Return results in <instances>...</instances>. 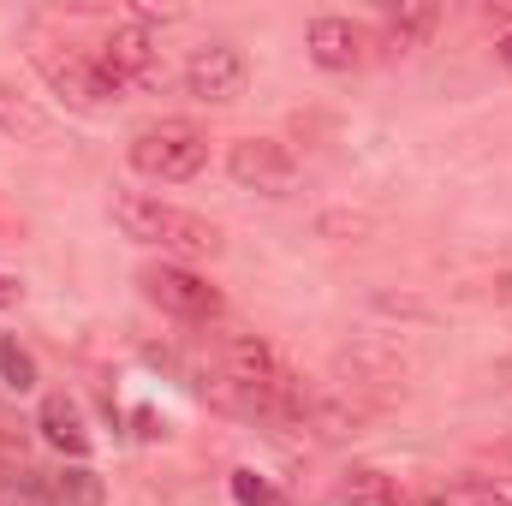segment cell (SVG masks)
Returning a JSON list of instances; mask_svg holds the SVG:
<instances>
[{
	"label": "cell",
	"instance_id": "cell-1",
	"mask_svg": "<svg viewBox=\"0 0 512 506\" xmlns=\"http://www.w3.org/2000/svg\"><path fill=\"white\" fill-rule=\"evenodd\" d=\"M114 227L126 239L149 245V251H167V256H221L227 251V239H221V227L209 215L179 209V203H167L155 191H120L114 197Z\"/></svg>",
	"mask_w": 512,
	"mask_h": 506
},
{
	"label": "cell",
	"instance_id": "cell-2",
	"mask_svg": "<svg viewBox=\"0 0 512 506\" xmlns=\"http://www.w3.org/2000/svg\"><path fill=\"white\" fill-rule=\"evenodd\" d=\"M30 66L42 72V84L78 108V114H102L108 102H120V90L102 78L96 66V48H78V42H60V36H30Z\"/></svg>",
	"mask_w": 512,
	"mask_h": 506
},
{
	"label": "cell",
	"instance_id": "cell-3",
	"mask_svg": "<svg viewBox=\"0 0 512 506\" xmlns=\"http://www.w3.org/2000/svg\"><path fill=\"white\" fill-rule=\"evenodd\" d=\"M126 155H131V167H137L143 179L179 185V179L203 173V161H209V131L191 126V120H155V126L131 131Z\"/></svg>",
	"mask_w": 512,
	"mask_h": 506
},
{
	"label": "cell",
	"instance_id": "cell-4",
	"mask_svg": "<svg viewBox=\"0 0 512 506\" xmlns=\"http://www.w3.org/2000/svg\"><path fill=\"white\" fill-rule=\"evenodd\" d=\"M137 292H143L161 316H173V322H215V316L227 310L221 286H209V280L191 274L185 262H143V268H137Z\"/></svg>",
	"mask_w": 512,
	"mask_h": 506
},
{
	"label": "cell",
	"instance_id": "cell-5",
	"mask_svg": "<svg viewBox=\"0 0 512 506\" xmlns=\"http://www.w3.org/2000/svg\"><path fill=\"white\" fill-rule=\"evenodd\" d=\"M96 66H102V78H108L120 96H137V90H155V84H161V48H155V36H149L143 24L108 30V42L96 48Z\"/></svg>",
	"mask_w": 512,
	"mask_h": 506
},
{
	"label": "cell",
	"instance_id": "cell-6",
	"mask_svg": "<svg viewBox=\"0 0 512 506\" xmlns=\"http://www.w3.org/2000/svg\"><path fill=\"white\" fill-rule=\"evenodd\" d=\"M227 173L233 185L245 191H262V197H286L298 185V155L280 143V137H239L227 149Z\"/></svg>",
	"mask_w": 512,
	"mask_h": 506
},
{
	"label": "cell",
	"instance_id": "cell-7",
	"mask_svg": "<svg viewBox=\"0 0 512 506\" xmlns=\"http://www.w3.org/2000/svg\"><path fill=\"white\" fill-rule=\"evenodd\" d=\"M304 48H310V60H316L322 72H364V66L376 60V36H370L364 24L340 18V12H322V18H310V30H304Z\"/></svg>",
	"mask_w": 512,
	"mask_h": 506
},
{
	"label": "cell",
	"instance_id": "cell-8",
	"mask_svg": "<svg viewBox=\"0 0 512 506\" xmlns=\"http://www.w3.org/2000/svg\"><path fill=\"white\" fill-rule=\"evenodd\" d=\"M245 78H251V66H245V54H239L233 42H209V48H197V54L185 60V90H191L197 102H209V108L239 102V96H245Z\"/></svg>",
	"mask_w": 512,
	"mask_h": 506
},
{
	"label": "cell",
	"instance_id": "cell-9",
	"mask_svg": "<svg viewBox=\"0 0 512 506\" xmlns=\"http://www.w3.org/2000/svg\"><path fill=\"white\" fill-rule=\"evenodd\" d=\"M36 429H42V441H48L54 453H66V459H90V447H96V435H90V423H84V405H78L72 393H48L42 411H36Z\"/></svg>",
	"mask_w": 512,
	"mask_h": 506
},
{
	"label": "cell",
	"instance_id": "cell-10",
	"mask_svg": "<svg viewBox=\"0 0 512 506\" xmlns=\"http://www.w3.org/2000/svg\"><path fill=\"white\" fill-rule=\"evenodd\" d=\"M0 131H6L12 143H30V149H48V143H54V120H48L30 96H18L6 78H0Z\"/></svg>",
	"mask_w": 512,
	"mask_h": 506
},
{
	"label": "cell",
	"instance_id": "cell-11",
	"mask_svg": "<svg viewBox=\"0 0 512 506\" xmlns=\"http://www.w3.org/2000/svg\"><path fill=\"white\" fill-rule=\"evenodd\" d=\"M435 18H441V12H435L429 0L387 12V24H382V54H411V48H423V36L435 30Z\"/></svg>",
	"mask_w": 512,
	"mask_h": 506
},
{
	"label": "cell",
	"instance_id": "cell-12",
	"mask_svg": "<svg viewBox=\"0 0 512 506\" xmlns=\"http://www.w3.org/2000/svg\"><path fill=\"white\" fill-rule=\"evenodd\" d=\"M340 506H399V489H393V477L358 465V471L340 477Z\"/></svg>",
	"mask_w": 512,
	"mask_h": 506
},
{
	"label": "cell",
	"instance_id": "cell-13",
	"mask_svg": "<svg viewBox=\"0 0 512 506\" xmlns=\"http://www.w3.org/2000/svg\"><path fill=\"white\" fill-rule=\"evenodd\" d=\"M48 495L60 506H102L108 495H102V477L96 471H84V465H72V471H54L48 477Z\"/></svg>",
	"mask_w": 512,
	"mask_h": 506
},
{
	"label": "cell",
	"instance_id": "cell-14",
	"mask_svg": "<svg viewBox=\"0 0 512 506\" xmlns=\"http://www.w3.org/2000/svg\"><path fill=\"white\" fill-rule=\"evenodd\" d=\"M0 506H60L42 471H0Z\"/></svg>",
	"mask_w": 512,
	"mask_h": 506
},
{
	"label": "cell",
	"instance_id": "cell-15",
	"mask_svg": "<svg viewBox=\"0 0 512 506\" xmlns=\"http://www.w3.org/2000/svg\"><path fill=\"white\" fill-rule=\"evenodd\" d=\"M0 381H6L12 393H30V387H36V358H30L18 340H0Z\"/></svg>",
	"mask_w": 512,
	"mask_h": 506
},
{
	"label": "cell",
	"instance_id": "cell-16",
	"mask_svg": "<svg viewBox=\"0 0 512 506\" xmlns=\"http://www.w3.org/2000/svg\"><path fill=\"white\" fill-rule=\"evenodd\" d=\"M429 506H512V495L489 489V483H459V489H441Z\"/></svg>",
	"mask_w": 512,
	"mask_h": 506
},
{
	"label": "cell",
	"instance_id": "cell-17",
	"mask_svg": "<svg viewBox=\"0 0 512 506\" xmlns=\"http://www.w3.org/2000/svg\"><path fill=\"white\" fill-rule=\"evenodd\" d=\"M233 501L239 506H286V495L268 477H256V471H233Z\"/></svg>",
	"mask_w": 512,
	"mask_h": 506
},
{
	"label": "cell",
	"instance_id": "cell-18",
	"mask_svg": "<svg viewBox=\"0 0 512 506\" xmlns=\"http://www.w3.org/2000/svg\"><path fill=\"white\" fill-rule=\"evenodd\" d=\"M18 298H24V286H18V280H12V274H0V310H12V304H18Z\"/></svg>",
	"mask_w": 512,
	"mask_h": 506
},
{
	"label": "cell",
	"instance_id": "cell-19",
	"mask_svg": "<svg viewBox=\"0 0 512 506\" xmlns=\"http://www.w3.org/2000/svg\"><path fill=\"white\" fill-rule=\"evenodd\" d=\"M495 60H501V66H507V72H512V30H507V36H501V42H495Z\"/></svg>",
	"mask_w": 512,
	"mask_h": 506
},
{
	"label": "cell",
	"instance_id": "cell-20",
	"mask_svg": "<svg viewBox=\"0 0 512 506\" xmlns=\"http://www.w3.org/2000/svg\"><path fill=\"white\" fill-rule=\"evenodd\" d=\"M399 506H405V501H399Z\"/></svg>",
	"mask_w": 512,
	"mask_h": 506
}]
</instances>
